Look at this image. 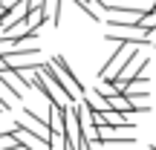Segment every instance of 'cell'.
Masks as SVG:
<instances>
[{"label": "cell", "instance_id": "obj_1", "mask_svg": "<svg viewBox=\"0 0 156 150\" xmlns=\"http://www.w3.org/2000/svg\"><path fill=\"white\" fill-rule=\"evenodd\" d=\"M139 52H142L139 44H119L116 52L107 55V64L101 67L98 78H101V81H116L124 69H130V64H133V61H139V58H142Z\"/></svg>", "mask_w": 156, "mask_h": 150}, {"label": "cell", "instance_id": "obj_2", "mask_svg": "<svg viewBox=\"0 0 156 150\" xmlns=\"http://www.w3.org/2000/svg\"><path fill=\"white\" fill-rule=\"evenodd\" d=\"M44 17L49 23H61V0H44Z\"/></svg>", "mask_w": 156, "mask_h": 150}, {"label": "cell", "instance_id": "obj_3", "mask_svg": "<svg viewBox=\"0 0 156 150\" xmlns=\"http://www.w3.org/2000/svg\"><path fill=\"white\" fill-rule=\"evenodd\" d=\"M73 3H75L78 9H81L84 15H87L90 20H93V23H98V20H101V12H98V9L93 6V0H73Z\"/></svg>", "mask_w": 156, "mask_h": 150}, {"label": "cell", "instance_id": "obj_4", "mask_svg": "<svg viewBox=\"0 0 156 150\" xmlns=\"http://www.w3.org/2000/svg\"><path fill=\"white\" fill-rule=\"evenodd\" d=\"M6 15H9V6H6V3H3V0H0V20H3V17H6Z\"/></svg>", "mask_w": 156, "mask_h": 150}]
</instances>
